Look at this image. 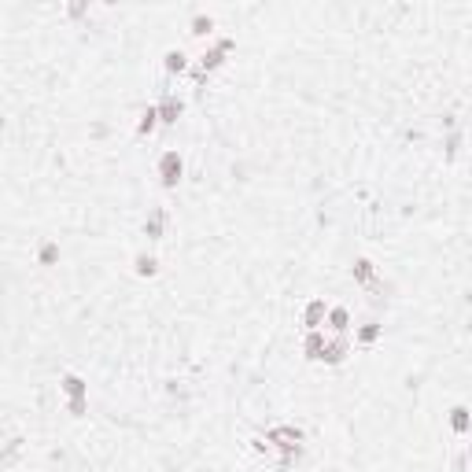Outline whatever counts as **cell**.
<instances>
[{"label": "cell", "instance_id": "10", "mask_svg": "<svg viewBox=\"0 0 472 472\" xmlns=\"http://www.w3.org/2000/svg\"><path fill=\"white\" fill-rule=\"evenodd\" d=\"M373 277V269H369V262H358V280H369Z\"/></svg>", "mask_w": 472, "mask_h": 472}, {"label": "cell", "instance_id": "2", "mask_svg": "<svg viewBox=\"0 0 472 472\" xmlns=\"http://www.w3.org/2000/svg\"><path fill=\"white\" fill-rule=\"evenodd\" d=\"M306 354H310V358H325V339H321V332H310V339H306Z\"/></svg>", "mask_w": 472, "mask_h": 472}, {"label": "cell", "instance_id": "3", "mask_svg": "<svg viewBox=\"0 0 472 472\" xmlns=\"http://www.w3.org/2000/svg\"><path fill=\"white\" fill-rule=\"evenodd\" d=\"M159 115H163V122H174L177 115H181V103H177L174 96H170V100H163V107H159Z\"/></svg>", "mask_w": 472, "mask_h": 472}, {"label": "cell", "instance_id": "6", "mask_svg": "<svg viewBox=\"0 0 472 472\" xmlns=\"http://www.w3.org/2000/svg\"><path fill=\"white\" fill-rule=\"evenodd\" d=\"M469 428V410H461V406H458V410H454V432H465Z\"/></svg>", "mask_w": 472, "mask_h": 472}, {"label": "cell", "instance_id": "5", "mask_svg": "<svg viewBox=\"0 0 472 472\" xmlns=\"http://www.w3.org/2000/svg\"><path fill=\"white\" fill-rule=\"evenodd\" d=\"M155 118H159V111L148 107V111H144V122H140V133H152V129H155Z\"/></svg>", "mask_w": 472, "mask_h": 472}, {"label": "cell", "instance_id": "4", "mask_svg": "<svg viewBox=\"0 0 472 472\" xmlns=\"http://www.w3.org/2000/svg\"><path fill=\"white\" fill-rule=\"evenodd\" d=\"M321 314H325V303H310V310H306V325H310V328H317Z\"/></svg>", "mask_w": 472, "mask_h": 472}, {"label": "cell", "instance_id": "11", "mask_svg": "<svg viewBox=\"0 0 472 472\" xmlns=\"http://www.w3.org/2000/svg\"><path fill=\"white\" fill-rule=\"evenodd\" d=\"M362 339L369 343V339H376V325H369V328H362Z\"/></svg>", "mask_w": 472, "mask_h": 472}, {"label": "cell", "instance_id": "9", "mask_svg": "<svg viewBox=\"0 0 472 472\" xmlns=\"http://www.w3.org/2000/svg\"><path fill=\"white\" fill-rule=\"evenodd\" d=\"M332 328H347V310H332Z\"/></svg>", "mask_w": 472, "mask_h": 472}, {"label": "cell", "instance_id": "7", "mask_svg": "<svg viewBox=\"0 0 472 472\" xmlns=\"http://www.w3.org/2000/svg\"><path fill=\"white\" fill-rule=\"evenodd\" d=\"M166 70H185V55L181 52H170L166 55Z\"/></svg>", "mask_w": 472, "mask_h": 472}, {"label": "cell", "instance_id": "1", "mask_svg": "<svg viewBox=\"0 0 472 472\" xmlns=\"http://www.w3.org/2000/svg\"><path fill=\"white\" fill-rule=\"evenodd\" d=\"M159 170H163V185H166V188H174V185H177V177H181V159H177L174 152H166V155H163V163H159Z\"/></svg>", "mask_w": 472, "mask_h": 472}, {"label": "cell", "instance_id": "8", "mask_svg": "<svg viewBox=\"0 0 472 472\" xmlns=\"http://www.w3.org/2000/svg\"><path fill=\"white\" fill-rule=\"evenodd\" d=\"M137 273H155V258H144V254H140L137 258Z\"/></svg>", "mask_w": 472, "mask_h": 472}]
</instances>
